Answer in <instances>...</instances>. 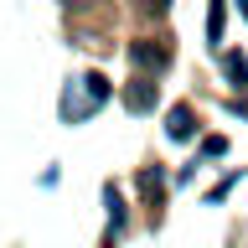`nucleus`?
<instances>
[{
    "mask_svg": "<svg viewBox=\"0 0 248 248\" xmlns=\"http://www.w3.org/2000/svg\"><path fill=\"white\" fill-rule=\"evenodd\" d=\"M124 104H129V108H135V114H145V108H150V104H155V83H145V78H140V83H135V88H129V93H124Z\"/></svg>",
    "mask_w": 248,
    "mask_h": 248,
    "instance_id": "3",
    "label": "nucleus"
},
{
    "mask_svg": "<svg viewBox=\"0 0 248 248\" xmlns=\"http://www.w3.org/2000/svg\"><path fill=\"white\" fill-rule=\"evenodd\" d=\"M207 42H222V0H212V16H207Z\"/></svg>",
    "mask_w": 248,
    "mask_h": 248,
    "instance_id": "5",
    "label": "nucleus"
},
{
    "mask_svg": "<svg viewBox=\"0 0 248 248\" xmlns=\"http://www.w3.org/2000/svg\"><path fill=\"white\" fill-rule=\"evenodd\" d=\"M104 98H108V83H104V78H98V73L78 78L73 88L62 93V119H73V124H78V119H88L93 108L104 104Z\"/></svg>",
    "mask_w": 248,
    "mask_h": 248,
    "instance_id": "1",
    "label": "nucleus"
},
{
    "mask_svg": "<svg viewBox=\"0 0 248 248\" xmlns=\"http://www.w3.org/2000/svg\"><path fill=\"white\" fill-rule=\"evenodd\" d=\"M166 135L170 140H186V135H191V108H170V114H166Z\"/></svg>",
    "mask_w": 248,
    "mask_h": 248,
    "instance_id": "4",
    "label": "nucleus"
},
{
    "mask_svg": "<svg viewBox=\"0 0 248 248\" xmlns=\"http://www.w3.org/2000/svg\"><path fill=\"white\" fill-rule=\"evenodd\" d=\"M228 78L238 83V88H248V57H238V52H232V57H228Z\"/></svg>",
    "mask_w": 248,
    "mask_h": 248,
    "instance_id": "6",
    "label": "nucleus"
},
{
    "mask_svg": "<svg viewBox=\"0 0 248 248\" xmlns=\"http://www.w3.org/2000/svg\"><path fill=\"white\" fill-rule=\"evenodd\" d=\"M108 228H114V232L124 228V202L114 197V191H108Z\"/></svg>",
    "mask_w": 248,
    "mask_h": 248,
    "instance_id": "7",
    "label": "nucleus"
},
{
    "mask_svg": "<svg viewBox=\"0 0 248 248\" xmlns=\"http://www.w3.org/2000/svg\"><path fill=\"white\" fill-rule=\"evenodd\" d=\"M129 57H135L140 67H166L170 52H166V46H150V42H135V46H129Z\"/></svg>",
    "mask_w": 248,
    "mask_h": 248,
    "instance_id": "2",
    "label": "nucleus"
}]
</instances>
